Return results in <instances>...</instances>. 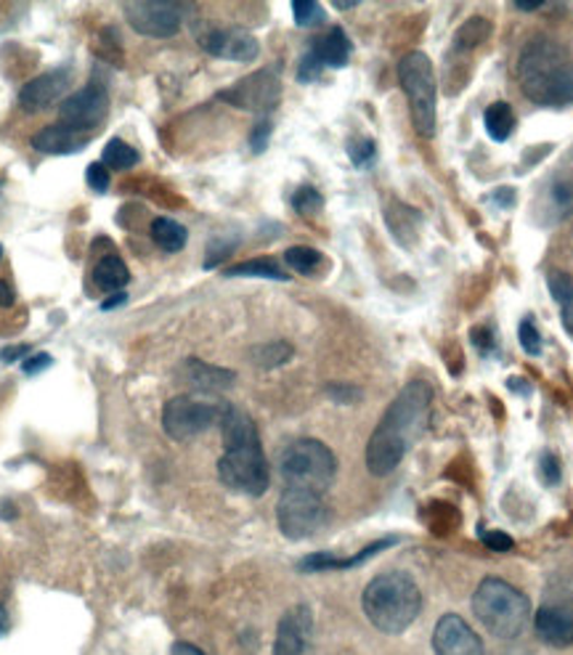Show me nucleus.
<instances>
[{"mask_svg":"<svg viewBox=\"0 0 573 655\" xmlns=\"http://www.w3.org/2000/svg\"><path fill=\"white\" fill-rule=\"evenodd\" d=\"M321 72H324L321 61L316 59L314 51L308 48V51H305V56L301 59V67H297V80H301V83H314V80L321 78Z\"/></svg>","mask_w":573,"mask_h":655,"instance_id":"nucleus-37","label":"nucleus"},{"mask_svg":"<svg viewBox=\"0 0 573 655\" xmlns=\"http://www.w3.org/2000/svg\"><path fill=\"white\" fill-rule=\"evenodd\" d=\"M149 234H152V242L162 253H180L186 242H189V231L180 226L178 221H173V218H154Z\"/></svg>","mask_w":573,"mask_h":655,"instance_id":"nucleus-22","label":"nucleus"},{"mask_svg":"<svg viewBox=\"0 0 573 655\" xmlns=\"http://www.w3.org/2000/svg\"><path fill=\"white\" fill-rule=\"evenodd\" d=\"M560 319H563V327L569 329V335H573V301L560 305Z\"/></svg>","mask_w":573,"mask_h":655,"instance_id":"nucleus-47","label":"nucleus"},{"mask_svg":"<svg viewBox=\"0 0 573 655\" xmlns=\"http://www.w3.org/2000/svg\"><path fill=\"white\" fill-rule=\"evenodd\" d=\"M547 286H550L552 301H556L558 305H565L573 301V279L565 271L547 273Z\"/></svg>","mask_w":573,"mask_h":655,"instance_id":"nucleus-32","label":"nucleus"},{"mask_svg":"<svg viewBox=\"0 0 573 655\" xmlns=\"http://www.w3.org/2000/svg\"><path fill=\"white\" fill-rule=\"evenodd\" d=\"M199 46L215 59L239 61V65H247V61H255L260 56V43L255 40V35L239 27L213 30V33L202 35Z\"/></svg>","mask_w":573,"mask_h":655,"instance_id":"nucleus-15","label":"nucleus"},{"mask_svg":"<svg viewBox=\"0 0 573 655\" xmlns=\"http://www.w3.org/2000/svg\"><path fill=\"white\" fill-rule=\"evenodd\" d=\"M72 74L70 70H54L46 74H37L30 80L22 91H19V107L27 115H37V112L51 109L56 102H65V93L70 91Z\"/></svg>","mask_w":573,"mask_h":655,"instance_id":"nucleus-13","label":"nucleus"},{"mask_svg":"<svg viewBox=\"0 0 573 655\" xmlns=\"http://www.w3.org/2000/svg\"><path fill=\"white\" fill-rule=\"evenodd\" d=\"M470 337H472V346H476L481 353L494 351V335H491V329L476 327V329H472Z\"/></svg>","mask_w":573,"mask_h":655,"instance_id":"nucleus-41","label":"nucleus"},{"mask_svg":"<svg viewBox=\"0 0 573 655\" xmlns=\"http://www.w3.org/2000/svg\"><path fill=\"white\" fill-rule=\"evenodd\" d=\"M335 9H340V11H348V9H356V3H335Z\"/></svg>","mask_w":573,"mask_h":655,"instance_id":"nucleus-51","label":"nucleus"},{"mask_svg":"<svg viewBox=\"0 0 573 655\" xmlns=\"http://www.w3.org/2000/svg\"><path fill=\"white\" fill-rule=\"evenodd\" d=\"M491 27L483 16L470 19V22L459 27V33L454 35V51H467V48H476L478 43H483L489 37Z\"/></svg>","mask_w":573,"mask_h":655,"instance_id":"nucleus-28","label":"nucleus"},{"mask_svg":"<svg viewBox=\"0 0 573 655\" xmlns=\"http://www.w3.org/2000/svg\"><path fill=\"white\" fill-rule=\"evenodd\" d=\"M9 629H11L9 613H5V608H3V605H0V638H3V634L9 632Z\"/></svg>","mask_w":573,"mask_h":655,"instance_id":"nucleus-49","label":"nucleus"},{"mask_svg":"<svg viewBox=\"0 0 573 655\" xmlns=\"http://www.w3.org/2000/svg\"><path fill=\"white\" fill-rule=\"evenodd\" d=\"M171 655H204L199 651L197 645H191V642H176V645L171 647Z\"/></svg>","mask_w":573,"mask_h":655,"instance_id":"nucleus-45","label":"nucleus"},{"mask_svg":"<svg viewBox=\"0 0 573 655\" xmlns=\"http://www.w3.org/2000/svg\"><path fill=\"white\" fill-rule=\"evenodd\" d=\"M311 51H314L316 59L321 61L324 70H327V67L340 70V67L348 65L353 48H351V40H348V35L342 33L340 27H332L327 35L316 37L314 46H311Z\"/></svg>","mask_w":573,"mask_h":655,"instance_id":"nucleus-21","label":"nucleus"},{"mask_svg":"<svg viewBox=\"0 0 573 655\" xmlns=\"http://www.w3.org/2000/svg\"><path fill=\"white\" fill-rule=\"evenodd\" d=\"M107 115L109 93L96 83L70 93V96L59 104V122L85 136H91L93 128H98V125L107 120Z\"/></svg>","mask_w":573,"mask_h":655,"instance_id":"nucleus-12","label":"nucleus"},{"mask_svg":"<svg viewBox=\"0 0 573 655\" xmlns=\"http://www.w3.org/2000/svg\"><path fill=\"white\" fill-rule=\"evenodd\" d=\"M277 523L284 539H311L329 523V507L324 502V494L305 489H284L277 504Z\"/></svg>","mask_w":573,"mask_h":655,"instance_id":"nucleus-9","label":"nucleus"},{"mask_svg":"<svg viewBox=\"0 0 573 655\" xmlns=\"http://www.w3.org/2000/svg\"><path fill=\"white\" fill-rule=\"evenodd\" d=\"M534 627L541 642L550 647L573 645V608L565 605H545L534 613Z\"/></svg>","mask_w":573,"mask_h":655,"instance_id":"nucleus-19","label":"nucleus"},{"mask_svg":"<svg viewBox=\"0 0 573 655\" xmlns=\"http://www.w3.org/2000/svg\"><path fill=\"white\" fill-rule=\"evenodd\" d=\"M398 83L407 93L409 112H412L414 130L422 139H433L435 122H438V85L435 70L428 54L412 51L398 61Z\"/></svg>","mask_w":573,"mask_h":655,"instance_id":"nucleus-7","label":"nucleus"},{"mask_svg":"<svg viewBox=\"0 0 573 655\" xmlns=\"http://www.w3.org/2000/svg\"><path fill=\"white\" fill-rule=\"evenodd\" d=\"M348 157L356 167H370L377 157V147L372 139H351L348 141Z\"/></svg>","mask_w":573,"mask_h":655,"instance_id":"nucleus-33","label":"nucleus"},{"mask_svg":"<svg viewBox=\"0 0 573 655\" xmlns=\"http://www.w3.org/2000/svg\"><path fill=\"white\" fill-rule=\"evenodd\" d=\"M292 346L284 340H273V342H264V346H255L250 351L253 364H258L260 370H277V366L286 364L292 359Z\"/></svg>","mask_w":573,"mask_h":655,"instance_id":"nucleus-27","label":"nucleus"},{"mask_svg":"<svg viewBox=\"0 0 573 655\" xmlns=\"http://www.w3.org/2000/svg\"><path fill=\"white\" fill-rule=\"evenodd\" d=\"M284 260H286V266L292 268V271L311 277V273H314L316 268L321 266V253H319V249L303 247V245L301 247H290L284 253Z\"/></svg>","mask_w":573,"mask_h":655,"instance_id":"nucleus-29","label":"nucleus"},{"mask_svg":"<svg viewBox=\"0 0 573 655\" xmlns=\"http://www.w3.org/2000/svg\"><path fill=\"white\" fill-rule=\"evenodd\" d=\"M311 629H314V613L308 605H295L279 619L277 640H273V655H303L308 645Z\"/></svg>","mask_w":573,"mask_h":655,"instance_id":"nucleus-16","label":"nucleus"},{"mask_svg":"<svg viewBox=\"0 0 573 655\" xmlns=\"http://www.w3.org/2000/svg\"><path fill=\"white\" fill-rule=\"evenodd\" d=\"M491 199H494V202H500L502 208H510V204H515V191L507 189V186H502V189L496 191V195Z\"/></svg>","mask_w":573,"mask_h":655,"instance_id":"nucleus-46","label":"nucleus"},{"mask_svg":"<svg viewBox=\"0 0 573 655\" xmlns=\"http://www.w3.org/2000/svg\"><path fill=\"white\" fill-rule=\"evenodd\" d=\"M271 130H273V125H271L269 117H260V120L253 125L250 147H253L255 154L266 152V147H269V139H271Z\"/></svg>","mask_w":573,"mask_h":655,"instance_id":"nucleus-36","label":"nucleus"},{"mask_svg":"<svg viewBox=\"0 0 573 655\" xmlns=\"http://www.w3.org/2000/svg\"><path fill=\"white\" fill-rule=\"evenodd\" d=\"M223 457L218 459V478L226 489L245 496H264L271 486L269 459L260 446L258 428L247 411L229 407L221 420Z\"/></svg>","mask_w":573,"mask_h":655,"instance_id":"nucleus-2","label":"nucleus"},{"mask_svg":"<svg viewBox=\"0 0 573 655\" xmlns=\"http://www.w3.org/2000/svg\"><path fill=\"white\" fill-rule=\"evenodd\" d=\"M518 337H521L523 351H526L528 355H539L541 353V335H539L537 324H534L531 319H523L521 321Z\"/></svg>","mask_w":573,"mask_h":655,"instance_id":"nucleus-34","label":"nucleus"},{"mask_svg":"<svg viewBox=\"0 0 573 655\" xmlns=\"http://www.w3.org/2000/svg\"><path fill=\"white\" fill-rule=\"evenodd\" d=\"M472 613L486 632L500 640H518L531 623V603L502 578H483L472 595Z\"/></svg>","mask_w":573,"mask_h":655,"instance_id":"nucleus-5","label":"nucleus"},{"mask_svg":"<svg viewBox=\"0 0 573 655\" xmlns=\"http://www.w3.org/2000/svg\"><path fill=\"white\" fill-rule=\"evenodd\" d=\"M180 383L189 385L191 390H197L199 396H213V393H223L234 388L236 372L223 370V366L204 364L202 359H186L180 364Z\"/></svg>","mask_w":573,"mask_h":655,"instance_id":"nucleus-17","label":"nucleus"},{"mask_svg":"<svg viewBox=\"0 0 573 655\" xmlns=\"http://www.w3.org/2000/svg\"><path fill=\"white\" fill-rule=\"evenodd\" d=\"M85 180H89L93 191L104 195V191L109 189V171L102 165V162H91L89 171H85Z\"/></svg>","mask_w":573,"mask_h":655,"instance_id":"nucleus-38","label":"nucleus"},{"mask_svg":"<svg viewBox=\"0 0 573 655\" xmlns=\"http://www.w3.org/2000/svg\"><path fill=\"white\" fill-rule=\"evenodd\" d=\"M51 364H54L51 355H48V353H35V355H27V359L22 361V372L33 377V374L46 372Z\"/></svg>","mask_w":573,"mask_h":655,"instance_id":"nucleus-39","label":"nucleus"},{"mask_svg":"<svg viewBox=\"0 0 573 655\" xmlns=\"http://www.w3.org/2000/svg\"><path fill=\"white\" fill-rule=\"evenodd\" d=\"M515 9H521V11H539V9H545V3H541V0H534V3H523V0H518V3H515Z\"/></svg>","mask_w":573,"mask_h":655,"instance_id":"nucleus-50","label":"nucleus"},{"mask_svg":"<svg viewBox=\"0 0 573 655\" xmlns=\"http://www.w3.org/2000/svg\"><path fill=\"white\" fill-rule=\"evenodd\" d=\"M518 85L523 96L545 109L573 104V59L552 37H534L518 56Z\"/></svg>","mask_w":573,"mask_h":655,"instance_id":"nucleus-3","label":"nucleus"},{"mask_svg":"<svg viewBox=\"0 0 573 655\" xmlns=\"http://www.w3.org/2000/svg\"><path fill=\"white\" fill-rule=\"evenodd\" d=\"M284 489H305L316 494H327L338 476V457L327 443L316 438H297L282 452L279 459Z\"/></svg>","mask_w":573,"mask_h":655,"instance_id":"nucleus-6","label":"nucleus"},{"mask_svg":"<svg viewBox=\"0 0 573 655\" xmlns=\"http://www.w3.org/2000/svg\"><path fill=\"white\" fill-rule=\"evenodd\" d=\"M541 483L545 486H558L560 483V461L552 452H541L539 467H537Z\"/></svg>","mask_w":573,"mask_h":655,"instance_id":"nucleus-35","label":"nucleus"},{"mask_svg":"<svg viewBox=\"0 0 573 655\" xmlns=\"http://www.w3.org/2000/svg\"><path fill=\"white\" fill-rule=\"evenodd\" d=\"M361 608L372 627L383 634H401L417 621L422 610V592L404 571L379 573L366 584Z\"/></svg>","mask_w":573,"mask_h":655,"instance_id":"nucleus-4","label":"nucleus"},{"mask_svg":"<svg viewBox=\"0 0 573 655\" xmlns=\"http://www.w3.org/2000/svg\"><path fill=\"white\" fill-rule=\"evenodd\" d=\"M126 301H128L126 292H115V297H109V301H104V303H102V308H104V311H112V308H117V305H126Z\"/></svg>","mask_w":573,"mask_h":655,"instance_id":"nucleus-48","label":"nucleus"},{"mask_svg":"<svg viewBox=\"0 0 573 655\" xmlns=\"http://www.w3.org/2000/svg\"><path fill=\"white\" fill-rule=\"evenodd\" d=\"M14 303H16L14 290H11L9 282H3V279H0V308H11Z\"/></svg>","mask_w":573,"mask_h":655,"instance_id":"nucleus-44","label":"nucleus"},{"mask_svg":"<svg viewBox=\"0 0 573 655\" xmlns=\"http://www.w3.org/2000/svg\"><path fill=\"white\" fill-rule=\"evenodd\" d=\"M292 16H295L297 27L303 30L319 27V24H324V19H327L324 5L316 3V0H295V3H292Z\"/></svg>","mask_w":573,"mask_h":655,"instance_id":"nucleus-30","label":"nucleus"},{"mask_svg":"<svg viewBox=\"0 0 573 655\" xmlns=\"http://www.w3.org/2000/svg\"><path fill=\"white\" fill-rule=\"evenodd\" d=\"M433 388L425 379H412L398 390L388 411L366 443V470L375 478H385L401 465L412 443L428 430Z\"/></svg>","mask_w":573,"mask_h":655,"instance_id":"nucleus-1","label":"nucleus"},{"mask_svg":"<svg viewBox=\"0 0 573 655\" xmlns=\"http://www.w3.org/2000/svg\"><path fill=\"white\" fill-rule=\"evenodd\" d=\"M91 136L78 133V130L67 128V125L56 122L46 125L33 136V149L40 154H78L89 147Z\"/></svg>","mask_w":573,"mask_h":655,"instance_id":"nucleus-20","label":"nucleus"},{"mask_svg":"<svg viewBox=\"0 0 573 655\" xmlns=\"http://www.w3.org/2000/svg\"><path fill=\"white\" fill-rule=\"evenodd\" d=\"M98 162H102L107 171H130V167L139 165L141 154L136 152V149L122 139H112L107 147H104L102 160H98Z\"/></svg>","mask_w":573,"mask_h":655,"instance_id":"nucleus-26","label":"nucleus"},{"mask_svg":"<svg viewBox=\"0 0 573 655\" xmlns=\"http://www.w3.org/2000/svg\"><path fill=\"white\" fill-rule=\"evenodd\" d=\"M327 390H329V396H332L338 403H353L361 396L356 388H340V385H329Z\"/></svg>","mask_w":573,"mask_h":655,"instance_id":"nucleus-42","label":"nucleus"},{"mask_svg":"<svg viewBox=\"0 0 573 655\" xmlns=\"http://www.w3.org/2000/svg\"><path fill=\"white\" fill-rule=\"evenodd\" d=\"M27 353H30V346H9L0 351V361H3V364H14V361L24 359Z\"/></svg>","mask_w":573,"mask_h":655,"instance_id":"nucleus-43","label":"nucleus"},{"mask_svg":"<svg viewBox=\"0 0 573 655\" xmlns=\"http://www.w3.org/2000/svg\"><path fill=\"white\" fill-rule=\"evenodd\" d=\"M433 651L435 655H483V642L463 616L446 613L433 629Z\"/></svg>","mask_w":573,"mask_h":655,"instance_id":"nucleus-14","label":"nucleus"},{"mask_svg":"<svg viewBox=\"0 0 573 655\" xmlns=\"http://www.w3.org/2000/svg\"><path fill=\"white\" fill-rule=\"evenodd\" d=\"M229 403L210 396H176L162 407V430L167 438L184 443L221 425Z\"/></svg>","mask_w":573,"mask_h":655,"instance_id":"nucleus-8","label":"nucleus"},{"mask_svg":"<svg viewBox=\"0 0 573 655\" xmlns=\"http://www.w3.org/2000/svg\"><path fill=\"white\" fill-rule=\"evenodd\" d=\"M218 98H223V102L232 104L236 109H247L260 117H269L279 107L282 83H279V74L273 70H260L250 74V78L239 80L232 89L218 93Z\"/></svg>","mask_w":573,"mask_h":655,"instance_id":"nucleus-11","label":"nucleus"},{"mask_svg":"<svg viewBox=\"0 0 573 655\" xmlns=\"http://www.w3.org/2000/svg\"><path fill=\"white\" fill-rule=\"evenodd\" d=\"M226 277H242V279H273V282H286L290 273H284L279 264H273L269 258L258 260H245V264H236L226 271Z\"/></svg>","mask_w":573,"mask_h":655,"instance_id":"nucleus-25","label":"nucleus"},{"mask_svg":"<svg viewBox=\"0 0 573 655\" xmlns=\"http://www.w3.org/2000/svg\"><path fill=\"white\" fill-rule=\"evenodd\" d=\"M486 133L494 141H507L515 130V112L507 102H494L483 115Z\"/></svg>","mask_w":573,"mask_h":655,"instance_id":"nucleus-24","label":"nucleus"},{"mask_svg":"<svg viewBox=\"0 0 573 655\" xmlns=\"http://www.w3.org/2000/svg\"><path fill=\"white\" fill-rule=\"evenodd\" d=\"M93 282H96L98 290H104V292L126 290V284L130 282L128 266L122 264V258H117V255L102 258L96 264V268H93Z\"/></svg>","mask_w":573,"mask_h":655,"instance_id":"nucleus-23","label":"nucleus"},{"mask_svg":"<svg viewBox=\"0 0 573 655\" xmlns=\"http://www.w3.org/2000/svg\"><path fill=\"white\" fill-rule=\"evenodd\" d=\"M130 27L143 37H173L184 24V3L173 0H130L122 5Z\"/></svg>","mask_w":573,"mask_h":655,"instance_id":"nucleus-10","label":"nucleus"},{"mask_svg":"<svg viewBox=\"0 0 573 655\" xmlns=\"http://www.w3.org/2000/svg\"><path fill=\"white\" fill-rule=\"evenodd\" d=\"M481 541L486 547H491V549H496V552H510V549L515 547V541L510 539L507 534H502V531H491V534H481Z\"/></svg>","mask_w":573,"mask_h":655,"instance_id":"nucleus-40","label":"nucleus"},{"mask_svg":"<svg viewBox=\"0 0 573 655\" xmlns=\"http://www.w3.org/2000/svg\"><path fill=\"white\" fill-rule=\"evenodd\" d=\"M0 255H3V245H0Z\"/></svg>","mask_w":573,"mask_h":655,"instance_id":"nucleus-52","label":"nucleus"},{"mask_svg":"<svg viewBox=\"0 0 573 655\" xmlns=\"http://www.w3.org/2000/svg\"><path fill=\"white\" fill-rule=\"evenodd\" d=\"M292 208L301 215H316L324 208V197L314 186H301V189H295V195H292Z\"/></svg>","mask_w":573,"mask_h":655,"instance_id":"nucleus-31","label":"nucleus"},{"mask_svg":"<svg viewBox=\"0 0 573 655\" xmlns=\"http://www.w3.org/2000/svg\"><path fill=\"white\" fill-rule=\"evenodd\" d=\"M396 536H388V539H379L375 545L364 547L361 552L351 554V558H338V554L332 552H314V554H305V558L297 563L303 573H321V571H351V568L364 565L366 560H372L375 554L383 552V549L394 547L396 545Z\"/></svg>","mask_w":573,"mask_h":655,"instance_id":"nucleus-18","label":"nucleus"}]
</instances>
